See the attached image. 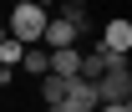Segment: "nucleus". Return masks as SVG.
I'll return each mask as SVG.
<instances>
[{"label": "nucleus", "instance_id": "nucleus-1", "mask_svg": "<svg viewBox=\"0 0 132 112\" xmlns=\"http://www.w3.org/2000/svg\"><path fill=\"white\" fill-rule=\"evenodd\" d=\"M46 20H51V10H41V5H15L10 10V20H5V36H15L20 46H41V31H46Z\"/></svg>", "mask_w": 132, "mask_h": 112}, {"label": "nucleus", "instance_id": "nucleus-2", "mask_svg": "<svg viewBox=\"0 0 132 112\" xmlns=\"http://www.w3.org/2000/svg\"><path fill=\"white\" fill-rule=\"evenodd\" d=\"M97 97L102 102H132V71H102L97 77Z\"/></svg>", "mask_w": 132, "mask_h": 112}, {"label": "nucleus", "instance_id": "nucleus-3", "mask_svg": "<svg viewBox=\"0 0 132 112\" xmlns=\"http://www.w3.org/2000/svg\"><path fill=\"white\" fill-rule=\"evenodd\" d=\"M41 46H46V51L76 46V26H71V20H61V16H51V20H46V31H41Z\"/></svg>", "mask_w": 132, "mask_h": 112}, {"label": "nucleus", "instance_id": "nucleus-4", "mask_svg": "<svg viewBox=\"0 0 132 112\" xmlns=\"http://www.w3.org/2000/svg\"><path fill=\"white\" fill-rule=\"evenodd\" d=\"M76 66H81V46L46 51V71H56V77H76Z\"/></svg>", "mask_w": 132, "mask_h": 112}, {"label": "nucleus", "instance_id": "nucleus-5", "mask_svg": "<svg viewBox=\"0 0 132 112\" xmlns=\"http://www.w3.org/2000/svg\"><path fill=\"white\" fill-rule=\"evenodd\" d=\"M102 46L127 56V51H132V26H127V20H107V26H102Z\"/></svg>", "mask_w": 132, "mask_h": 112}, {"label": "nucleus", "instance_id": "nucleus-6", "mask_svg": "<svg viewBox=\"0 0 132 112\" xmlns=\"http://www.w3.org/2000/svg\"><path fill=\"white\" fill-rule=\"evenodd\" d=\"M66 87H71V77H56V71H46V77H41V102H46V107H56V102L66 97Z\"/></svg>", "mask_w": 132, "mask_h": 112}, {"label": "nucleus", "instance_id": "nucleus-7", "mask_svg": "<svg viewBox=\"0 0 132 112\" xmlns=\"http://www.w3.org/2000/svg\"><path fill=\"white\" fill-rule=\"evenodd\" d=\"M51 16H61V20H71L76 31H86V0H56Z\"/></svg>", "mask_w": 132, "mask_h": 112}, {"label": "nucleus", "instance_id": "nucleus-8", "mask_svg": "<svg viewBox=\"0 0 132 112\" xmlns=\"http://www.w3.org/2000/svg\"><path fill=\"white\" fill-rule=\"evenodd\" d=\"M20 71L46 77V46H26V51H20Z\"/></svg>", "mask_w": 132, "mask_h": 112}, {"label": "nucleus", "instance_id": "nucleus-9", "mask_svg": "<svg viewBox=\"0 0 132 112\" xmlns=\"http://www.w3.org/2000/svg\"><path fill=\"white\" fill-rule=\"evenodd\" d=\"M20 51H26V46H20L15 36H5V41H0V66H10V71H15V66H20Z\"/></svg>", "mask_w": 132, "mask_h": 112}, {"label": "nucleus", "instance_id": "nucleus-10", "mask_svg": "<svg viewBox=\"0 0 132 112\" xmlns=\"http://www.w3.org/2000/svg\"><path fill=\"white\" fill-rule=\"evenodd\" d=\"M97 112H132V102H102Z\"/></svg>", "mask_w": 132, "mask_h": 112}, {"label": "nucleus", "instance_id": "nucleus-11", "mask_svg": "<svg viewBox=\"0 0 132 112\" xmlns=\"http://www.w3.org/2000/svg\"><path fill=\"white\" fill-rule=\"evenodd\" d=\"M10 81H15V71H10V66H0V87H10Z\"/></svg>", "mask_w": 132, "mask_h": 112}, {"label": "nucleus", "instance_id": "nucleus-12", "mask_svg": "<svg viewBox=\"0 0 132 112\" xmlns=\"http://www.w3.org/2000/svg\"><path fill=\"white\" fill-rule=\"evenodd\" d=\"M0 41H5V26H0Z\"/></svg>", "mask_w": 132, "mask_h": 112}, {"label": "nucleus", "instance_id": "nucleus-13", "mask_svg": "<svg viewBox=\"0 0 132 112\" xmlns=\"http://www.w3.org/2000/svg\"><path fill=\"white\" fill-rule=\"evenodd\" d=\"M15 5H31V0H15Z\"/></svg>", "mask_w": 132, "mask_h": 112}]
</instances>
